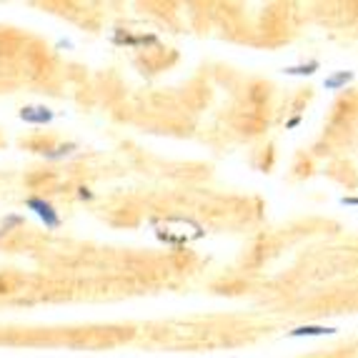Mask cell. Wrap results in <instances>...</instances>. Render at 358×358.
Returning <instances> with one entry per match:
<instances>
[{
	"mask_svg": "<svg viewBox=\"0 0 358 358\" xmlns=\"http://www.w3.org/2000/svg\"><path fill=\"white\" fill-rule=\"evenodd\" d=\"M76 150H78L76 143H66V145H58V148L48 150L45 158H48V161H58V158H68V155H73Z\"/></svg>",
	"mask_w": 358,
	"mask_h": 358,
	"instance_id": "obj_6",
	"label": "cell"
},
{
	"mask_svg": "<svg viewBox=\"0 0 358 358\" xmlns=\"http://www.w3.org/2000/svg\"><path fill=\"white\" fill-rule=\"evenodd\" d=\"M299 123H301V118H299V115H296V118L288 120V128H296V126H299Z\"/></svg>",
	"mask_w": 358,
	"mask_h": 358,
	"instance_id": "obj_9",
	"label": "cell"
},
{
	"mask_svg": "<svg viewBox=\"0 0 358 358\" xmlns=\"http://www.w3.org/2000/svg\"><path fill=\"white\" fill-rule=\"evenodd\" d=\"M321 68V63L318 60H310V63H306V66H291V68H283V73L286 76H313V73Z\"/></svg>",
	"mask_w": 358,
	"mask_h": 358,
	"instance_id": "obj_5",
	"label": "cell"
},
{
	"mask_svg": "<svg viewBox=\"0 0 358 358\" xmlns=\"http://www.w3.org/2000/svg\"><path fill=\"white\" fill-rule=\"evenodd\" d=\"M80 198H85V201H90V198H93V193H88V191H80Z\"/></svg>",
	"mask_w": 358,
	"mask_h": 358,
	"instance_id": "obj_10",
	"label": "cell"
},
{
	"mask_svg": "<svg viewBox=\"0 0 358 358\" xmlns=\"http://www.w3.org/2000/svg\"><path fill=\"white\" fill-rule=\"evenodd\" d=\"M0 236H3V231H0Z\"/></svg>",
	"mask_w": 358,
	"mask_h": 358,
	"instance_id": "obj_11",
	"label": "cell"
},
{
	"mask_svg": "<svg viewBox=\"0 0 358 358\" xmlns=\"http://www.w3.org/2000/svg\"><path fill=\"white\" fill-rule=\"evenodd\" d=\"M353 80V73L351 71H336L331 73L326 80H323V88L326 90H341L343 85H348Z\"/></svg>",
	"mask_w": 358,
	"mask_h": 358,
	"instance_id": "obj_3",
	"label": "cell"
},
{
	"mask_svg": "<svg viewBox=\"0 0 358 358\" xmlns=\"http://www.w3.org/2000/svg\"><path fill=\"white\" fill-rule=\"evenodd\" d=\"M53 118H55V113L45 106H25L23 110H20V120H25L30 126H48Z\"/></svg>",
	"mask_w": 358,
	"mask_h": 358,
	"instance_id": "obj_2",
	"label": "cell"
},
{
	"mask_svg": "<svg viewBox=\"0 0 358 358\" xmlns=\"http://www.w3.org/2000/svg\"><path fill=\"white\" fill-rule=\"evenodd\" d=\"M336 334V329H329V326H299V329H293L291 338H303V336H331Z\"/></svg>",
	"mask_w": 358,
	"mask_h": 358,
	"instance_id": "obj_4",
	"label": "cell"
},
{
	"mask_svg": "<svg viewBox=\"0 0 358 358\" xmlns=\"http://www.w3.org/2000/svg\"><path fill=\"white\" fill-rule=\"evenodd\" d=\"M25 208L33 210V213H36L38 218L43 221V226L50 228V231L60 228V215H58V210H55L53 203H48L45 198H28V201H25Z\"/></svg>",
	"mask_w": 358,
	"mask_h": 358,
	"instance_id": "obj_1",
	"label": "cell"
},
{
	"mask_svg": "<svg viewBox=\"0 0 358 358\" xmlns=\"http://www.w3.org/2000/svg\"><path fill=\"white\" fill-rule=\"evenodd\" d=\"M20 223H23V218H20V215H8L6 221H3V233H8L10 228L20 226Z\"/></svg>",
	"mask_w": 358,
	"mask_h": 358,
	"instance_id": "obj_7",
	"label": "cell"
},
{
	"mask_svg": "<svg viewBox=\"0 0 358 358\" xmlns=\"http://www.w3.org/2000/svg\"><path fill=\"white\" fill-rule=\"evenodd\" d=\"M341 203L343 206H358V198H341Z\"/></svg>",
	"mask_w": 358,
	"mask_h": 358,
	"instance_id": "obj_8",
	"label": "cell"
}]
</instances>
